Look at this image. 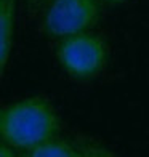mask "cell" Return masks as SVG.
Segmentation results:
<instances>
[{
    "label": "cell",
    "mask_w": 149,
    "mask_h": 157,
    "mask_svg": "<svg viewBox=\"0 0 149 157\" xmlns=\"http://www.w3.org/2000/svg\"><path fill=\"white\" fill-rule=\"evenodd\" d=\"M109 3H122V2H127V0H106Z\"/></svg>",
    "instance_id": "52a82bcc"
},
{
    "label": "cell",
    "mask_w": 149,
    "mask_h": 157,
    "mask_svg": "<svg viewBox=\"0 0 149 157\" xmlns=\"http://www.w3.org/2000/svg\"><path fill=\"white\" fill-rule=\"evenodd\" d=\"M55 55L69 77L75 80H91L104 71L109 50L99 35L87 31L59 39L55 47Z\"/></svg>",
    "instance_id": "7a4b0ae2"
},
{
    "label": "cell",
    "mask_w": 149,
    "mask_h": 157,
    "mask_svg": "<svg viewBox=\"0 0 149 157\" xmlns=\"http://www.w3.org/2000/svg\"><path fill=\"white\" fill-rule=\"evenodd\" d=\"M61 133V120L44 96H29L2 108L0 136L15 151L31 152Z\"/></svg>",
    "instance_id": "6da1fadb"
},
{
    "label": "cell",
    "mask_w": 149,
    "mask_h": 157,
    "mask_svg": "<svg viewBox=\"0 0 149 157\" xmlns=\"http://www.w3.org/2000/svg\"><path fill=\"white\" fill-rule=\"evenodd\" d=\"M101 18V0H50L42 32L52 39L87 32Z\"/></svg>",
    "instance_id": "3957f363"
},
{
    "label": "cell",
    "mask_w": 149,
    "mask_h": 157,
    "mask_svg": "<svg viewBox=\"0 0 149 157\" xmlns=\"http://www.w3.org/2000/svg\"><path fill=\"white\" fill-rule=\"evenodd\" d=\"M31 157H111L114 152L88 138H55L27 152Z\"/></svg>",
    "instance_id": "277c9868"
},
{
    "label": "cell",
    "mask_w": 149,
    "mask_h": 157,
    "mask_svg": "<svg viewBox=\"0 0 149 157\" xmlns=\"http://www.w3.org/2000/svg\"><path fill=\"white\" fill-rule=\"evenodd\" d=\"M26 2V8L29 13H39L44 6L50 3V0H24Z\"/></svg>",
    "instance_id": "8992f818"
},
{
    "label": "cell",
    "mask_w": 149,
    "mask_h": 157,
    "mask_svg": "<svg viewBox=\"0 0 149 157\" xmlns=\"http://www.w3.org/2000/svg\"><path fill=\"white\" fill-rule=\"evenodd\" d=\"M16 0H0V72H5L15 35Z\"/></svg>",
    "instance_id": "5b68a950"
}]
</instances>
